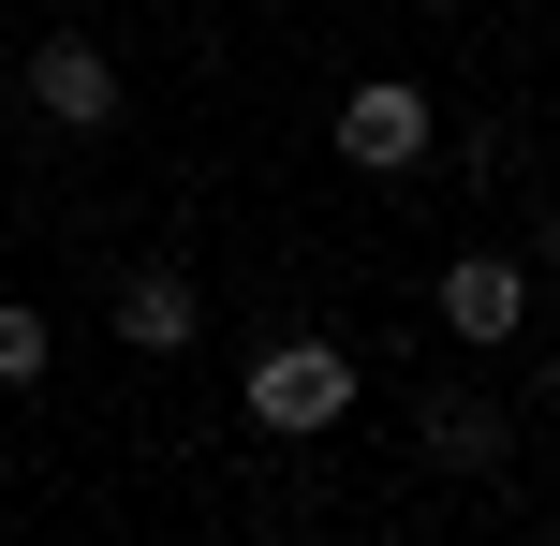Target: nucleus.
Segmentation results:
<instances>
[{"instance_id":"7","label":"nucleus","mask_w":560,"mask_h":546,"mask_svg":"<svg viewBox=\"0 0 560 546\" xmlns=\"http://www.w3.org/2000/svg\"><path fill=\"white\" fill-rule=\"evenodd\" d=\"M45 370V311H15V295H0V384H30Z\"/></svg>"},{"instance_id":"2","label":"nucleus","mask_w":560,"mask_h":546,"mask_svg":"<svg viewBox=\"0 0 560 546\" xmlns=\"http://www.w3.org/2000/svg\"><path fill=\"white\" fill-rule=\"evenodd\" d=\"M339 163L413 177V163H428V104H413V89H354V104H339Z\"/></svg>"},{"instance_id":"4","label":"nucleus","mask_w":560,"mask_h":546,"mask_svg":"<svg viewBox=\"0 0 560 546\" xmlns=\"http://www.w3.org/2000/svg\"><path fill=\"white\" fill-rule=\"evenodd\" d=\"M516 311H532V281H516V266H487V252L443 266V325H457V340H502Z\"/></svg>"},{"instance_id":"6","label":"nucleus","mask_w":560,"mask_h":546,"mask_svg":"<svg viewBox=\"0 0 560 546\" xmlns=\"http://www.w3.org/2000/svg\"><path fill=\"white\" fill-rule=\"evenodd\" d=\"M428 458H443V473H487V458H502V414H487V399H428Z\"/></svg>"},{"instance_id":"3","label":"nucleus","mask_w":560,"mask_h":546,"mask_svg":"<svg viewBox=\"0 0 560 546\" xmlns=\"http://www.w3.org/2000/svg\"><path fill=\"white\" fill-rule=\"evenodd\" d=\"M30 89H45V118H74V133H104V118H118V59H104V45H45V59H30Z\"/></svg>"},{"instance_id":"1","label":"nucleus","mask_w":560,"mask_h":546,"mask_svg":"<svg viewBox=\"0 0 560 546\" xmlns=\"http://www.w3.org/2000/svg\"><path fill=\"white\" fill-rule=\"evenodd\" d=\"M252 414H266V429H339V414H354V355H339V340H280L252 370Z\"/></svg>"},{"instance_id":"5","label":"nucleus","mask_w":560,"mask_h":546,"mask_svg":"<svg viewBox=\"0 0 560 546\" xmlns=\"http://www.w3.org/2000/svg\"><path fill=\"white\" fill-rule=\"evenodd\" d=\"M118 340L177 355V340H192V281H177V266H133V281H118Z\"/></svg>"}]
</instances>
